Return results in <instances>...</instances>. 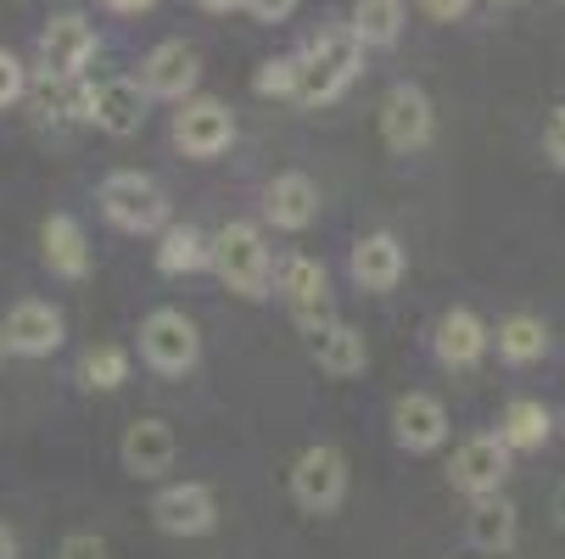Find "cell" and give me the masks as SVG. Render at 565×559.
Returning <instances> with one entry per match:
<instances>
[{
    "instance_id": "obj_3",
    "label": "cell",
    "mask_w": 565,
    "mask_h": 559,
    "mask_svg": "<svg viewBox=\"0 0 565 559\" xmlns=\"http://www.w3.org/2000/svg\"><path fill=\"white\" fill-rule=\"evenodd\" d=\"M102 213L129 229V235H157V229H169V196L157 180L135 174V169H118L102 180Z\"/></svg>"
},
{
    "instance_id": "obj_14",
    "label": "cell",
    "mask_w": 565,
    "mask_h": 559,
    "mask_svg": "<svg viewBox=\"0 0 565 559\" xmlns=\"http://www.w3.org/2000/svg\"><path fill=\"white\" fill-rule=\"evenodd\" d=\"M392 431L409 453H431V448L448 442V409L431 391H409V397H397V409H392Z\"/></svg>"
},
{
    "instance_id": "obj_17",
    "label": "cell",
    "mask_w": 565,
    "mask_h": 559,
    "mask_svg": "<svg viewBox=\"0 0 565 559\" xmlns=\"http://www.w3.org/2000/svg\"><path fill=\"white\" fill-rule=\"evenodd\" d=\"M174 453H180V442H174L169 420H135V426L124 431V470L140 475V482L163 475V470L174 464Z\"/></svg>"
},
{
    "instance_id": "obj_6",
    "label": "cell",
    "mask_w": 565,
    "mask_h": 559,
    "mask_svg": "<svg viewBox=\"0 0 565 559\" xmlns=\"http://www.w3.org/2000/svg\"><path fill=\"white\" fill-rule=\"evenodd\" d=\"M431 129H437V118H431V101H426L420 85H392L386 90V101H381V140L392 151L409 157V151L431 146Z\"/></svg>"
},
{
    "instance_id": "obj_32",
    "label": "cell",
    "mask_w": 565,
    "mask_h": 559,
    "mask_svg": "<svg viewBox=\"0 0 565 559\" xmlns=\"http://www.w3.org/2000/svg\"><path fill=\"white\" fill-rule=\"evenodd\" d=\"M247 12H253L258 23H286V18L297 12V0H247Z\"/></svg>"
},
{
    "instance_id": "obj_35",
    "label": "cell",
    "mask_w": 565,
    "mask_h": 559,
    "mask_svg": "<svg viewBox=\"0 0 565 559\" xmlns=\"http://www.w3.org/2000/svg\"><path fill=\"white\" fill-rule=\"evenodd\" d=\"M107 7H113V12H151L157 0H107Z\"/></svg>"
},
{
    "instance_id": "obj_15",
    "label": "cell",
    "mask_w": 565,
    "mask_h": 559,
    "mask_svg": "<svg viewBox=\"0 0 565 559\" xmlns=\"http://www.w3.org/2000/svg\"><path fill=\"white\" fill-rule=\"evenodd\" d=\"M90 123L107 129V135H135L146 123V85H135V78H107V85H96L90 96Z\"/></svg>"
},
{
    "instance_id": "obj_38",
    "label": "cell",
    "mask_w": 565,
    "mask_h": 559,
    "mask_svg": "<svg viewBox=\"0 0 565 559\" xmlns=\"http://www.w3.org/2000/svg\"><path fill=\"white\" fill-rule=\"evenodd\" d=\"M559 515H565V493H559Z\"/></svg>"
},
{
    "instance_id": "obj_24",
    "label": "cell",
    "mask_w": 565,
    "mask_h": 559,
    "mask_svg": "<svg viewBox=\"0 0 565 559\" xmlns=\"http://www.w3.org/2000/svg\"><path fill=\"white\" fill-rule=\"evenodd\" d=\"M499 437H504L515 453H532V448H543V442L554 437V415L537 404V397H515V404L504 409V426H499Z\"/></svg>"
},
{
    "instance_id": "obj_28",
    "label": "cell",
    "mask_w": 565,
    "mask_h": 559,
    "mask_svg": "<svg viewBox=\"0 0 565 559\" xmlns=\"http://www.w3.org/2000/svg\"><path fill=\"white\" fill-rule=\"evenodd\" d=\"M297 67H302L297 56H269L253 78V90L258 96H297Z\"/></svg>"
},
{
    "instance_id": "obj_19",
    "label": "cell",
    "mask_w": 565,
    "mask_h": 559,
    "mask_svg": "<svg viewBox=\"0 0 565 559\" xmlns=\"http://www.w3.org/2000/svg\"><path fill=\"white\" fill-rule=\"evenodd\" d=\"M264 218L275 229H308L319 218V185L308 174H275L264 191Z\"/></svg>"
},
{
    "instance_id": "obj_10",
    "label": "cell",
    "mask_w": 565,
    "mask_h": 559,
    "mask_svg": "<svg viewBox=\"0 0 565 559\" xmlns=\"http://www.w3.org/2000/svg\"><path fill=\"white\" fill-rule=\"evenodd\" d=\"M230 140H235V118L224 101L202 96V101H185L174 112V146L185 157H218V151H230Z\"/></svg>"
},
{
    "instance_id": "obj_36",
    "label": "cell",
    "mask_w": 565,
    "mask_h": 559,
    "mask_svg": "<svg viewBox=\"0 0 565 559\" xmlns=\"http://www.w3.org/2000/svg\"><path fill=\"white\" fill-rule=\"evenodd\" d=\"M207 12H235V7H247V0H202Z\"/></svg>"
},
{
    "instance_id": "obj_18",
    "label": "cell",
    "mask_w": 565,
    "mask_h": 559,
    "mask_svg": "<svg viewBox=\"0 0 565 559\" xmlns=\"http://www.w3.org/2000/svg\"><path fill=\"white\" fill-rule=\"evenodd\" d=\"M308 353H313V364L326 369V375H359L364 364H370V347H364V336L353 331V325H342V319H326V325H313L308 331Z\"/></svg>"
},
{
    "instance_id": "obj_4",
    "label": "cell",
    "mask_w": 565,
    "mask_h": 559,
    "mask_svg": "<svg viewBox=\"0 0 565 559\" xmlns=\"http://www.w3.org/2000/svg\"><path fill=\"white\" fill-rule=\"evenodd\" d=\"M140 358L157 375H185L202 358V336H196V325H191L180 308H157L146 325H140Z\"/></svg>"
},
{
    "instance_id": "obj_26",
    "label": "cell",
    "mask_w": 565,
    "mask_h": 559,
    "mask_svg": "<svg viewBox=\"0 0 565 559\" xmlns=\"http://www.w3.org/2000/svg\"><path fill=\"white\" fill-rule=\"evenodd\" d=\"M403 23H409V12H403V0H359L348 29H353L364 45H397Z\"/></svg>"
},
{
    "instance_id": "obj_29",
    "label": "cell",
    "mask_w": 565,
    "mask_h": 559,
    "mask_svg": "<svg viewBox=\"0 0 565 559\" xmlns=\"http://www.w3.org/2000/svg\"><path fill=\"white\" fill-rule=\"evenodd\" d=\"M23 90H29V73H23V62L0 45V112L7 107H18L23 101Z\"/></svg>"
},
{
    "instance_id": "obj_9",
    "label": "cell",
    "mask_w": 565,
    "mask_h": 559,
    "mask_svg": "<svg viewBox=\"0 0 565 559\" xmlns=\"http://www.w3.org/2000/svg\"><path fill=\"white\" fill-rule=\"evenodd\" d=\"M510 442L504 437H470L459 453H454V487L459 493H470V498H481V493H499L504 482H510Z\"/></svg>"
},
{
    "instance_id": "obj_27",
    "label": "cell",
    "mask_w": 565,
    "mask_h": 559,
    "mask_svg": "<svg viewBox=\"0 0 565 559\" xmlns=\"http://www.w3.org/2000/svg\"><path fill=\"white\" fill-rule=\"evenodd\" d=\"M85 380H90L96 391H118V386L129 380V353H124V347H96V353L85 358Z\"/></svg>"
},
{
    "instance_id": "obj_8",
    "label": "cell",
    "mask_w": 565,
    "mask_h": 559,
    "mask_svg": "<svg viewBox=\"0 0 565 559\" xmlns=\"http://www.w3.org/2000/svg\"><path fill=\"white\" fill-rule=\"evenodd\" d=\"M275 286H280V297L297 313L302 331H313V325H326V319H331V280H326V269H319L313 258H302V252L280 258Z\"/></svg>"
},
{
    "instance_id": "obj_33",
    "label": "cell",
    "mask_w": 565,
    "mask_h": 559,
    "mask_svg": "<svg viewBox=\"0 0 565 559\" xmlns=\"http://www.w3.org/2000/svg\"><path fill=\"white\" fill-rule=\"evenodd\" d=\"M426 12H431L437 23H459V18L470 12V0H426Z\"/></svg>"
},
{
    "instance_id": "obj_22",
    "label": "cell",
    "mask_w": 565,
    "mask_h": 559,
    "mask_svg": "<svg viewBox=\"0 0 565 559\" xmlns=\"http://www.w3.org/2000/svg\"><path fill=\"white\" fill-rule=\"evenodd\" d=\"M157 269H163V275L213 269V235H202L196 224H169L163 241H157Z\"/></svg>"
},
{
    "instance_id": "obj_13",
    "label": "cell",
    "mask_w": 565,
    "mask_h": 559,
    "mask_svg": "<svg viewBox=\"0 0 565 559\" xmlns=\"http://www.w3.org/2000/svg\"><path fill=\"white\" fill-rule=\"evenodd\" d=\"M0 331H7V353H18V358H51L67 336L62 313L51 302H18Z\"/></svg>"
},
{
    "instance_id": "obj_23",
    "label": "cell",
    "mask_w": 565,
    "mask_h": 559,
    "mask_svg": "<svg viewBox=\"0 0 565 559\" xmlns=\"http://www.w3.org/2000/svg\"><path fill=\"white\" fill-rule=\"evenodd\" d=\"M470 542H476L481 553L515 548V504L499 498V493H481V498L470 504Z\"/></svg>"
},
{
    "instance_id": "obj_11",
    "label": "cell",
    "mask_w": 565,
    "mask_h": 559,
    "mask_svg": "<svg viewBox=\"0 0 565 559\" xmlns=\"http://www.w3.org/2000/svg\"><path fill=\"white\" fill-rule=\"evenodd\" d=\"M151 520L163 526L169 537H202V531H213L218 504H213V493L202 482H174V487H163L151 498Z\"/></svg>"
},
{
    "instance_id": "obj_20",
    "label": "cell",
    "mask_w": 565,
    "mask_h": 559,
    "mask_svg": "<svg viewBox=\"0 0 565 559\" xmlns=\"http://www.w3.org/2000/svg\"><path fill=\"white\" fill-rule=\"evenodd\" d=\"M488 347H493V331L481 325L470 308H454L443 325H437V358H443L448 369H470V364H481V353H488Z\"/></svg>"
},
{
    "instance_id": "obj_34",
    "label": "cell",
    "mask_w": 565,
    "mask_h": 559,
    "mask_svg": "<svg viewBox=\"0 0 565 559\" xmlns=\"http://www.w3.org/2000/svg\"><path fill=\"white\" fill-rule=\"evenodd\" d=\"M0 559H18V531L0 520Z\"/></svg>"
},
{
    "instance_id": "obj_30",
    "label": "cell",
    "mask_w": 565,
    "mask_h": 559,
    "mask_svg": "<svg viewBox=\"0 0 565 559\" xmlns=\"http://www.w3.org/2000/svg\"><path fill=\"white\" fill-rule=\"evenodd\" d=\"M56 559H107V542L90 537V531H73V537H62V553Z\"/></svg>"
},
{
    "instance_id": "obj_7",
    "label": "cell",
    "mask_w": 565,
    "mask_h": 559,
    "mask_svg": "<svg viewBox=\"0 0 565 559\" xmlns=\"http://www.w3.org/2000/svg\"><path fill=\"white\" fill-rule=\"evenodd\" d=\"M96 29L78 18V12H62L45 23L40 34V62H45V78H85L90 56H96Z\"/></svg>"
},
{
    "instance_id": "obj_37",
    "label": "cell",
    "mask_w": 565,
    "mask_h": 559,
    "mask_svg": "<svg viewBox=\"0 0 565 559\" xmlns=\"http://www.w3.org/2000/svg\"><path fill=\"white\" fill-rule=\"evenodd\" d=\"M0 353H7V331H0Z\"/></svg>"
},
{
    "instance_id": "obj_1",
    "label": "cell",
    "mask_w": 565,
    "mask_h": 559,
    "mask_svg": "<svg viewBox=\"0 0 565 559\" xmlns=\"http://www.w3.org/2000/svg\"><path fill=\"white\" fill-rule=\"evenodd\" d=\"M297 62H302V67H297V101H302V107H326V101H337L353 78H359V67H364V40H359L353 29H326V34L308 40V51H302Z\"/></svg>"
},
{
    "instance_id": "obj_5",
    "label": "cell",
    "mask_w": 565,
    "mask_h": 559,
    "mask_svg": "<svg viewBox=\"0 0 565 559\" xmlns=\"http://www.w3.org/2000/svg\"><path fill=\"white\" fill-rule=\"evenodd\" d=\"M291 498L308 509V515H331L342 498H348V459L319 442V448H302L297 464H291Z\"/></svg>"
},
{
    "instance_id": "obj_21",
    "label": "cell",
    "mask_w": 565,
    "mask_h": 559,
    "mask_svg": "<svg viewBox=\"0 0 565 559\" xmlns=\"http://www.w3.org/2000/svg\"><path fill=\"white\" fill-rule=\"evenodd\" d=\"M353 280L364 291H392L403 280V241L392 229H375V235H364V241L353 247Z\"/></svg>"
},
{
    "instance_id": "obj_16",
    "label": "cell",
    "mask_w": 565,
    "mask_h": 559,
    "mask_svg": "<svg viewBox=\"0 0 565 559\" xmlns=\"http://www.w3.org/2000/svg\"><path fill=\"white\" fill-rule=\"evenodd\" d=\"M40 241H45V269L62 275V280H85L90 275V241H85V224H78L73 213H51L45 229H40Z\"/></svg>"
},
{
    "instance_id": "obj_25",
    "label": "cell",
    "mask_w": 565,
    "mask_h": 559,
    "mask_svg": "<svg viewBox=\"0 0 565 559\" xmlns=\"http://www.w3.org/2000/svg\"><path fill=\"white\" fill-rule=\"evenodd\" d=\"M493 342H499V358H510V364H537V358L548 353V325H543V319H532V313H510V319H499Z\"/></svg>"
},
{
    "instance_id": "obj_31",
    "label": "cell",
    "mask_w": 565,
    "mask_h": 559,
    "mask_svg": "<svg viewBox=\"0 0 565 559\" xmlns=\"http://www.w3.org/2000/svg\"><path fill=\"white\" fill-rule=\"evenodd\" d=\"M543 151H548V163L565 169V107H554L548 129H543Z\"/></svg>"
},
{
    "instance_id": "obj_2",
    "label": "cell",
    "mask_w": 565,
    "mask_h": 559,
    "mask_svg": "<svg viewBox=\"0 0 565 559\" xmlns=\"http://www.w3.org/2000/svg\"><path fill=\"white\" fill-rule=\"evenodd\" d=\"M213 275L230 291H241V297H264L269 291L275 264H269V247H264L258 224H224L213 235Z\"/></svg>"
},
{
    "instance_id": "obj_12",
    "label": "cell",
    "mask_w": 565,
    "mask_h": 559,
    "mask_svg": "<svg viewBox=\"0 0 565 559\" xmlns=\"http://www.w3.org/2000/svg\"><path fill=\"white\" fill-rule=\"evenodd\" d=\"M202 78V56L185 40H163L146 62H140V85L146 96H163V101H185Z\"/></svg>"
}]
</instances>
